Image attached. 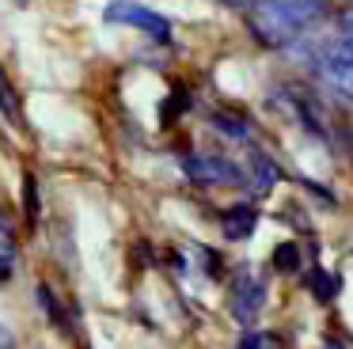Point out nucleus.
Segmentation results:
<instances>
[{
	"label": "nucleus",
	"instance_id": "19",
	"mask_svg": "<svg viewBox=\"0 0 353 349\" xmlns=\"http://www.w3.org/2000/svg\"><path fill=\"white\" fill-rule=\"evenodd\" d=\"M4 228H8V224H4V217H0V232H4Z\"/></svg>",
	"mask_w": 353,
	"mask_h": 349
},
{
	"label": "nucleus",
	"instance_id": "18",
	"mask_svg": "<svg viewBox=\"0 0 353 349\" xmlns=\"http://www.w3.org/2000/svg\"><path fill=\"white\" fill-rule=\"evenodd\" d=\"M228 4H236V8H251V4H259V0H228Z\"/></svg>",
	"mask_w": 353,
	"mask_h": 349
},
{
	"label": "nucleus",
	"instance_id": "6",
	"mask_svg": "<svg viewBox=\"0 0 353 349\" xmlns=\"http://www.w3.org/2000/svg\"><path fill=\"white\" fill-rule=\"evenodd\" d=\"M254 224H259V209L254 205H232V209L221 212V235L232 243L247 239L254 232Z\"/></svg>",
	"mask_w": 353,
	"mask_h": 349
},
{
	"label": "nucleus",
	"instance_id": "12",
	"mask_svg": "<svg viewBox=\"0 0 353 349\" xmlns=\"http://www.w3.org/2000/svg\"><path fill=\"white\" fill-rule=\"evenodd\" d=\"M274 266H277V270H285V273H296V270H300V250H296V243H281V247L274 250Z\"/></svg>",
	"mask_w": 353,
	"mask_h": 349
},
{
	"label": "nucleus",
	"instance_id": "3",
	"mask_svg": "<svg viewBox=\"0 0 353 349\" xmlns=\"http://www.w3.org/2000/svg\"><path fill=\"white\" fill-rule=\"evenodd\" d=\"M266 308V281L254 270H243L236 281H232V315L239 323H254Z\"/></svg>",
	"mask_w": 353,
	"mask_h": 349
},
{
	"label": "nucleus",
	"instance_id": "5",
	"mask_svg": "<svg viewBox=\"0 0 353 349\" xmlns=\"http://www.w3.org/2000/svg\"><path fill=\"white\" fill-rule=\"evenodd\" d=\"M285 91V103H289V110L300 118V126L307 129V133H315V137H323L327 141L330 137V129H327V114H323V106L315 103V95L312 91H304V88H296V83H289V88H281Z\"/></svg>",
	"mask_w": 353,
	"mask_h": 349
},
{
	"label": "nucleus",
	"instance_id": "11",
	"mask_svg": "<svg viewBox=\"0 0 353 349\" xmlns=\"http://www.w3.org/2000/svg\"><path fill=\"white\" fill-rule=\"evenodd\" d=\"M0 114H4L12 126H19V99H16V91H12V83L4 80V72H0Z\"/></svg>",
	"mask_w": 353,
	"mask_h": 349
},
{
	"label": "nucleus",
	"instance_id": "8",
	"mask_svg": "<svg viewBox=\"0 0 353 349\" xmlns=\"http://www.w3.org/2000/svg\"><path fill=\"white\" fill-rule=\"evenodd\" d=\"M338 285H342V281H338L334 273H327V270H312V277H307V288H312L323 303H330L338 296Z\"/></svg>",
	"mask_w": 353,
	"mask_h": 349
},
{
	"label": "nucleus",
	"instance_id": "1",
	"mask_svg": "<svg viewBox=\"0 0 353 349\" xmlns=\"http://www.w3.org/2000/svg\"><path fill=\"white\" fill-rule=\"evenodd\" d=\"M327 15V0H259L247 12V27L270 50L292 46Z\"/></svg>",
	"mask_w": 353,
	"mask_h": 349
},
{
	"label": "nucleus",
	"instance_id": "10",
	"mask_svg": "<svg viewBox=\"0 0 353 349\" xmlns=\"http://www.w3.org/2000/svg\"><path fill=\"white\" fill-rule=\"evenodd\" d=\"M334 46L353 61V4L345 8L342 15H338V38H334Z\"/></svg>",
	"mask_w": 353,
	"mask_h": 349
},
{
	"label": "nucleus",
	"instance_id": "4",
	"mask_svg": "<svg viewBox=\"0 0 353 349\" xmlns=\"http://www.w3.org/2000/svg\"><path fill=\"white\" fill-rule=\"evenodd\" d=\"M179 167L194 182H232V186L243 182V171L224 156H179Z\"/></svg>",
	"mask_w": 353,
	"mask_h": 349
},
{
	"label": "nucleus",
	"instance_id": "7",
	"mask_svg": "<svg viewBox=\"0 0 353 349\" xmlns=\"http://www.w3.org/2000/svg\"><path fill=\"white\" fill-rule=\"evenodd\" d=\"M34 300L42 303V311H46L50 323L61 326V330H69V319H65V311H61V300H57V296L50 292V285H34Z\"/></svg>",
	"mask_w": 353,
	"mask_h": 349
},
{
	"label": "nucleus",
	"instance_id": "13",
	"mask_svg": "<svg viewBox=\"0 0 353 349\" xmlns=\"http://www.w3.org/2000/svg\"><path fill=\"white\" fill-rule=\"evenodd\" d=\"M239 349H281V341L266 330H247L243 338H239Z\"/></svg>",
	"mask_w": 353,
	"mask_h": 349
},
{
	"label": "nucleus",
	"instance_id": "14",
	"mask_svg": "<svg viewBox=\"0 0 353 349\" xmlns=\"http://www.w3.org/2000/svg\"><path fill=\"white\" fill-rule=\"evenodd\" d=\"M254 171H259V174H254V186H259V194H266V190L274 186L277 171H274V163H270V159L262 156V152H259V156H254Z\"/></svg>",
	"mask_w": 353,
	"mask_h": 349
},
{
	"label": "nucleus",
	"instance_id": "17",
	"mask_svg": "<svg viewBox=\"0 0 353 349\" xmlns=\"http://www.w3.org/2000/svg\"><path fill=\"white\" fill-rule=\"evenodd\" d=\"M8 277H12V258H4V255H0V285H4Z\"/></svg>",
	"mask_w": 353,
	"mask_h": 349
},
{
	"label": "nucleus",
	"instance_id": "2",
	"mask_svg": "<svg viewBox=\"0 0 353 349\" xmlns=\"http://www.w3.org/2000/svg\"><path fill=\"white\" fill-rule=\"evenodd\" d=\"M107 23H125V27H137L145 30L148 38H156V42H168L171 38V23L163 19L160 12H152V8L137 4V0H114V4H107Z\"/></svg>",
	"mask_w": 353,
	"mask_h": 349
},
{
	"label": "nucleus",
	"instance_id": "9",
	"mask_svg": "<svg viewBox=\"0 0 353 349\" xmlns=\"http://www.w3.org/2000/svg\"><path fill=\"white\" fill-rule=\"evenodd\" d=\"M213 126L221 129L224 137H236V141H247V137H251V121L239 118V114H213Z\"/></svg>",
	"mask_w": 353,
	"mask_h": 349
},
{
	"label": "nucleus",
	"instance_id": "16",
	"mask_svg": "<svg viewBox=\"0 0 353 349\" xmlns=\"http://www.w3.org/2000/svg\"><path fill=\"white\" fill-rule=\"evenodd\" d=\"M0 349H16V334H12L4 323H0Z\"/></svg>",
	"mask_w": 353,
	"mask_h": 349
},
{
	"label": "nucleus",
	"instance_id": "15",
	"mask_svg": "<svg viewBox=\"0 0 353 349\" xmlns=\"http://www.w3.org/2000/svg\"><path fill=\"white\" fill-rule=\"evenodd\" d=\"M23 194H27V220H31V224H34V220H39V179H34V174H27V179H23Z\"/></svg>",
	"mask_w": 353,
	"mask_h": 349
}]
</instances>
